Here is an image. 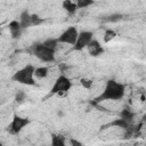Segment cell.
<instances>
[{
	"mask_svg": "<svg viewBox=\"0 0 146 146\" xmlns=\"http://www.w3.org/2000/svg\"><path fill=\"white\" fill-rule=\"evenodd\" d=\"M125 94V84L117 82L114 79H110L103 89V91L94 99L92 104L98 105L106 100H121Z\"/></svg>",
	"mask_w": 146,
	"mask_h": 146,
	"instance_id": "cell-1",
	"label": "cell"
},
{
	"mask_svg": "<svg viewBox=\"0 0 146 146\" xmlns=\"http://www.w3.org/2000/svg\"><path fill=\"white\" fill-rule=\"evenodd\" d=\"M34 68H35V66H33L32 64H27V65L23 66L22 68H19L18 71H16L13 74L11 80L14 82H17V83H21L24 86H35Z\"/></svg>",
	"mask_w": 146,
	"mask_h": 146,
	"instance_id": "cell-2",
	"label": "cell"
},
{
	"mask_svg": "<svg viewBox=\"0 0 146 146\" xmlns=\"http://www.w3.org/2000/svg\"><path fill=\"white\" fill-rule=\"evenodd\" d=\"M30 51L34 57H36L39 60H41L43 63H52L55 60L56 50H54L51 48H48L42 42L41 43H34L30 48Z\"/></svg>",
	"mask_w": 146,
	"mask_h": 146,
	"instance_id": "cell-3",
	"label": "cell"
},
{
	"mask_svg": "<svg viewBox=\"0 0 146 146\" xmlns=\"http://www.w3.org/2000/svg\"><path fill=\"white\" fill-rule=\"evenodd\" d=\"M73 83L72 81L64 74H60L54 82L51 89H50V94L51 95H56V94H66L70 91V89L72 88Z\"/></svg>",
	"mask_w": 146,
	"mask_h": 146,
	"instance_id": "cell-4",
	"label": "cell"
},
{
	"mask_svg": "<svg viewBox=\"0 0 146 146\" xmlns=\"http://www.w3.org/2000/svg\"><path fill=\"white\" fill-rule=\"evenodd\" d=\"M31 123V120L27 119V117H23V116H19L17 114H15L13 116V120L11 122L7 125V131L10 133V135H18L26 125H29Z\"/></svg>",
	"mask_w": 146,
	"mask_h": 146,
	"instance_id": "cell-5",
	"label": "cell"
},
{
	"mask_svg": "<svg viewBox=\"0 0 146 146\" xmlns=\"http://www.w3.org/2000/svg\"><path fill=\"white\" fill-rule=\"evenodd\" d=\"M92 39H94V33L91 31H81V32H79L76 41L72 46V50H74V51L83 50L84 48H87V46L89 44V42Z\"/></svg>",
	"mask_w": 146,
	"mask_h": 146,
	"instance_id": "cell-6",
	"label": "cell"
},
{
	"mask_svg": "<svg viewBox=\"0 0 146 146\" xmlns=\"http://www.w3.org/2000/svg\"><path fill=\"white\" fill-rule=\"evenodd\" d=\"M78 34H79L78 29L75 26H70L64 32H62L59 36H57V41L58 43H66V44L73 46L76 41Z\"/></svg>",
	"mask_w": 146,
	"mask_h": 146,
	"instance_id": "cell-7",
	"label": "cell"
},
{
	"mask_svg": "<svg viewBox=\"0 0 146 146\" xmlns=\"http://www.w3.org/2000/svg\"><path fill=\"white\" fill-rule=\"evenodd\" d=\"M87 49H88V52H89V55L90 56H92V57H98V56H100V55H103L104 54V47L99 43V41L98 40H96V39H92L90 42H89V44L87 46Z\"/></svg>",
	"mask_w": 146,
	"mask_h": 146,
	"instance_id": "cell-8",
	"label": "cell"
},
{
	"mask_svg": "<svg viewBox=\"0 0 146 146\" xmlns=\"http://www.w3.org/2000/svg\"><path fill=\"white\" fill-rule=\"evenodd\" d=\"M111 127H115V128H121V129L128 130V129L131 127V123L127 122L125 120H123V119H121V117H116V119H114L113 121L108 122L107 124L103 125V129H106V128H111Z\"/></svg>",
	"mask_w": 146,
	"mask_h": 146,
	"instance_id": "cell-9",
	"label": "cell"
},
{
	"mask_svg": "<svg viewBox=\"0 0 146 146\" xmlns=\"http://www.w3.org/2000/svg\"><path fill=\"white\" fill-rule=\"evenodd\" d=\"M8 27H9V32H10V35H11L13 39H18L21 36V34L23 32V29H22V26H21V24L17 19H13L9 23Z\"/></svg>",
	"mask_w": 146,
	"mask_h": 146,
	"instance_id": "cell-10",
	"label": "cell"
},
{
	"mask_svg": "<svg viewBox=\"0 0 146 146\" xmlns=\"http://www.w3.org/2000/svg\"><path fill=\"white\" fill-rule=\"evenodd\" d=\"M18 22H19L23 30H25L27 27H31V14L27 10L22 11L21 15H19V21Z\"/></svg>",
	"mask_w": 146,
	"mask_h": 146,
	"instance_id": "cell-11",
	"label": "cell"
},
{
	"mask_svg": "<svg viewBox=\"0 0 146 146\" xmlns=\"http://www.w3.org/2000/svg\"><path fill=\"white\" fill-rule=\"evenodd\" d=\"M62 6H63V8L66 10V13L70 14V15L75 14L76 10H78V7H76L75 1H72V0H63Z\"/></svg>",
	"mask_w": 146,
	"mask_h": 146,
	"instance_id": "cell-12",
	"label": "cell"
},
{
	"mask_svg": "<svg viewBox=\"0 0 146 146\" xmlns=\"http://www.w3.org/2000/svg\"><path fill=\"white\" fill-rule=\"evenodd\" d=\"M48 74H49V68L47 66H38L34 68V78H36L38 80H42L47 78Z\"/></svg>",
	"mask_w": 146,
	"mask_h": 146,
	"instance_id": "cell-13",
	"label": "cell"
},
{
	"mask_svg": "<svg viewBox=\"0 0 146 146\" xmlns=\"http://www.w3.org/2000/svg\"><path fill=\"white\" fill-rule=\"evenodd\" d=\"M123 18H124L123 14H121V13H113V14H110V15L105 16L103 18V21L106 22V23H117V22L122 21Z\"/></svg>",
	"mask_w": 146,
	"mask_h": 146,
	"instance_id": "cell-14",
	"label": "cell"
},
{
	"mask_svg": "<svg viewBox=\"0 0 146 146\" xmlns=\"http://www.w3.org/2000/svg\"><path fill=\"white\" fill-rule=\"evenodd\" d=\"M119 117H121V119L125 120L127 122L131 123L133 121V119H135V112H132L130 108H123L119 113Z\"/></svg>",
	"mask_w": 146,
	"mask_h": 146,
	"instance_id": "cell-15",
	"label": "cell"
},
{
	"mask_svg": "<svg viewBox=\"0 0 146 146\" xmlns=\"http://www.w3.org/2000/svg\"><path fill=\"white\" fill-rule=\"evenodd\" d=\"M65 144H66L65 137H63L60 135H56V133L51 135V145L52 146H65Z\"/></svg>",
	"mask_w": 146,
	"mask_h": 146,
	"instance_id": "cell-16",
	"label": "cell"
},
{
	"mask_svg": "<svg viewBox=\"0 0 146 146\" xmlns=\"http://www.w3.org/2000/svg\"><path fill=\"white\" fill-rule=\"evenodd\" d=\"M115 36H116V32H115L114 30H112V29H107V30L105 31V33H104L103 40H104L105 43H108V42L112 41Z\"/></svg>",
	"mask_w": 146,
	"mask_h": 146,
	"instance_id": "cell-17",
	"label": "cell"
},
{
	"mask_svg": "<svg viewBox=\"0 0 146 146\" xmlns=\"http://www.w3.org/2000/svg\"><path fill=\"white\" fill-rule=\"evenodd\" d=\"M44 23V18L40 17L38 14H31V26H39Z\"/></svg>",
	"mask_w": 146,
	"mask_h": 146,
	"instance_id": "cell-18",
	"label": "cell"
},
{
	"mask_svg": "<svg viewBox=\"0 0 146 146\" xmlns=\"http://www.w3.org/2000/svg\"><path fill=\"white\" fill-rule=\"evenodd\" d=\"M44 46H47L48 48H51L54 50L57 49V46H58V41H57V38H48L46 39L43 42H42Z\"/></svg>",
	"mask_w": 146,
	"mask_h": 146,
	"instance_id": "cell-19",
	"label": "cell"
},
{
	"mask_svg": "<svg viewBox=\"0 0 146 146\" xmlns=\"http://www.w3.org/2000/svg\"><path fill=\"white\" fill-rule=\"evenodd\" d=\"M76 7L78 9H83V8H88L89 6L95 3V0H75Z\"/></svg>",
	"mask_w": 146,
	"mask_h": 146,
	"instance_id": "cell-20",
	"label": "cell"
},
{
	"mask_svg": "<svg viewBox=\"0 0 146 146\" xmlns=\"http://www.w3.org/2000/svg\"><path fill=\"white\" fill-rule=\"evenodd\" d=\"M80 84L84 89H90L92 87V80L91 79H87V78H82V79H80Z\"/></svg>",
	"mask_w": 146,
	"mask_h": 146,
	"instance_id": "cell-21",
	"label": "cell"
},
{
	"mask_svg": "<svg viewBox=\"0 0 146 146\" xmlns=\"http://www.w3.org/2000/svg\"><path fill=\"white\" fill-rule=\"evenodd\" d=\"M26 99V94L23 91V90H18L17 92H16V96H15V100L17 102V103H23L24 100Z\"/></svg>",
	"mask_w": 146,
	"mask_h": 146,
	"instance_id": "cell-22",
	"label": "cell"
},
{
	"mask_svg": "<svg viewBox=\"0 0 146 146\" xmlns=\"http://www.w3.org/2000/svg\"><path fill=\"white\" fill-rule=\"evenodd\" d=\"M70 145H73V146H81L82 145V143L81 141H78L76 139H70Z\"/></svg>",
	"mask_w": 146,
	"mask_h": 146,
	"instance_id": "cell-23",
	"label": "cell"
},
{
	"mask_svg": "<svg viewBox=\"0 0 146 146\" xmlns=\"http://www.w3.org/2000/svg\"><path fill=\"white\" fill-rule=\"evenodd\" d=\"M72 1H75V0H72Z\"/></svg>",
	"mask_w": 146,
	"mask_h": 146,
	"instance_id": "cell-24",
	"label": "cell"
}]
</instances>
